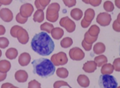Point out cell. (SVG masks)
I'll list each match as a JSON object with an SVG mask.
<instances>
[{
  "instance_id": "1",
  "label": "cell",
  "mask_w": 120,
  "mask_h": 88,
  "mask_svg": "<svg viewBox=\"0 0 120 88\" xmlns=\"http://www.w3.org/2000/svg\"><path fill=\"white\" fill-rule=\"evenodd\" d=\"M31 48L33 51L41 56H49L54 50V43L46 32L36 34L31 40Z\"/></svg>"
},
{
  "instance_id": "2",
  "label": "cell",
  "mask_w": 120,
  "mask_h": 88,
  "mask_svg": "<svg viewBox=\"0 0 120 88\" xmlns=\"http://www.w3.org/2000/svg\"><path fill=\"white\" fill-rule=\"evenodd\" d=\"M33 73L41 77L46 78L52 76L55 72V66L48 59L41 58L32 61Z\"/></svg>"
},
{
  "instance_id": "3",
  "label": "cell",
  "mask_w": 120,
  "mask_h": 88,
  "mask_svg": "<svg viewBox=\"0 0 120 88\" xmlns=\"http://www.w3.org/2000/svg\"><path fill=\"white\" fill-rule=\"evenodd\" d=\"M98 84L101 88H116L118 83L114 77L111 74H102L98 80Z\"/></svg>"
},
{
  "instance_id": "4",
  "label": "cell",
  "mask_w": 120,
  "mask_h": 88,
  "mask_svg": "<svg viewBox=\"0 0 120 88\" xmlns=\"http://www.w3.org/2000/svg\"><path fill=\"white\" fill-rule=\"evenodd\" d=\"M60 10V5L59 3L54 2L49 4L46 10V20L49 22H55L59 18V12Z\"/></svg>"
},
{
  "instance_id": "5",
  "label": "cell",
  "mask_w": 120,
  "mask_h": 88,
  "mask_svg": "<svg viewBox=\"0 0 120 88\" xmlns=\"http://www.w3.org/2000/svg\"><path fill=\"white\" fill-rule=\"evenodd\" d=\"M51 61L53 63V64L55 66H63L67 64L68 62V58L67 56V54L64 52H59L57 54H55L51 56Z\"/></svg>"
},
{
  "instance_id": "6",
  "label": "cell",
  "mask_w": 120,
  "mask_h": 88,
  "mask_svg": "<svg viewBox=\"0 0 120 88\" xmlns=\"http://www.w3.org/2000/svg\"><path fill=\"white\" fill-rule=\"evenodd\" d=\"M96 22L101 26L106 27L111 22V16L108 12H101L97 15Z\"/></svg>"
},
{
  "instance_id": "7",
  "label": "cell",
  "mask_w": 120,
  "mask_h": 88,
  "mask_svg": "<svg viewBox=\"0 0 120 88\" xmlns=\"http://www.w3.org/2000/svg\"><path fill=\"white\" fill-rule=\"evenodd\" d=\"M70 58L73 61H81L85 57V53L81 48L78 47H74L71 48L69 51Z\"/></svg>"
},
{
  "instance_id": "8",
  "label": "cell",
  "mask_w": 120,
  "mask_h": 88,
  "mask_svg": "<svg viewBox=\"0 0 120 88\" xmlns=\"http://www.w3.org/2000/svg\"><path fill=\"white\" fill-rule=\"evenodd\" d=\"M33 11H34V7H33V6L31 4L25 3V4H22L20 7V14L23 17H25V18H28V17H30L32 15Z\"/></svg>"
},
{
  "instance_id": "9",
  "label": "cell",
  "mask_w": 120,
  "mask_h": 88,
  "mask_svg": "<svg viewBox=\"0 0 120 88\" xmlns=\"http://www.w3.org/2000/svg\"><path fill=\"white\" fill-rule=\"evenodd\" d=\"M16 38L18 39V40L21 43L22 45H25L27 44L28 42L29 41V35L28 33L27 32V30L21 28L18 33H17V37Z\"/></svg>"
},
{
  "instance_id": "10",
  "label": "cell",
  "mask_w": 120,
  "mask_h": 88,
  "mask_svg": "<svg viewBox=\"0 0 120 88\" xmlns=\"http://www.w3.org/2000/svg\"><path fill=\"white\" fill-rule=\"evenodd\" d=\"M0 18L5 22H10L13 20V13L8 8H2L0 10Z\"/></svg>"
},
{
  "instance_id": "11",
  "label": "cell",
  "mask_w": 120,
  "mask_h": 88,
  "mask_svg": "<svg viewBox=\"0 0 120 88\" xmlns=\"http://www.w3.org/2000/svg\"><path fill=\"white\" fill-rule=\"evenodd\" d=\"M31 61V56L27 52H24L19 56L18 63L21 66H26L29 64Z\"/></svg>"
},
{
  "instance_id": "12",
  "label": "cell",
  "mask_w": 120,
  "mask_h": 88,
  "mask_svg": "<svg viewBox=\"0 0 120 88\" xmlns=\"http://www.w3.org/2000/svg\"><path fill=\"white\" fill-rule=\"evenodd\" d=\"M97 64L94 61H88L86 63H85L82 66V69L86 73H93L97 69Z\"/></svg>"
},
{
  "instance_id": "13",
  "label": "cell",
  "mask_w": 120,
  "mask_h": 88,
  "mask_svg": "<svg viewBox=\"0 0 120 88\" xmlns=\"http://www.w3.org/2000/svg\"><path fill=\"white\" fill-rule=\"evenodd\" d=\"M15 80L20 83L25 82L28 79V74L25 71V70H18L15 74Z\"/></svg>"
},
{
  "instance_id": "14",
  "label": "cell",
  "mask_w": 120,
  "mask_h": 88,
  "mask_svg": "<svg viewBox=\"0 0 120 88\" xmlns=\"http://www.w3.org/2000/svg\"><path fill=\"white\" fill-rule=\"evenodd\" d=\"M77 82H78V84L84 88H86L89 87L90 85V80L89 78L85 74H80L78 77L77 79Z\"/></svg>"
},
{
  "instance_id": "15",
  "label": "cell",
  "mask_w": 120,
  "mask_h": 88,
  "mask_svg": "<svg viewBox=\"0 0 120 88\" xmlns=\"http://www.w3.org/2000/svg\"><path fill=\"white\" fill-rule=\"evenodd\" d=\"M64 33V30L61 28H54L51 31V37L55 40H59L62 38Z\"/></svg>"
},
{
  "instance_id": "16",
  "label": "cell",
  "mask_w": 120,
  "mask_h": 88,
  "mask_svg": "<svg viewBox=\"0 0 120 88\" xmlns=\"http://www.w3.org/2000/svg\"><path fill=\"white\" fill-rule=\"evenodd\" d=\"M93 50V52L95 54L101 55V54H104L106 51V46L103 43L98 42L94 45Z\"/></svg>"
},
{
  "instance_id": "17",
  "label": "cell",
  "mask_w": 120,
  "mask_h": 88,
  "mask_svg": "<svg viewBox=\"0 0 120 88\" xmlns=\"http://www.w3.org/2000/svg\"><path fill=\"white\" fill-rule=\"evenodd\" d=\"M70 16L72 17V18L74 19L76 21H78L81 20V18L83 16V12L79 8H75L73 10H71L70 12Z\"/></svg>"
},
{
  "instance_id": "18",
  "label": "cell",
  "mask_w": 120,
  "mask_h": 88,
  "mask_svg": "<svg viewBox=\"0 0 120 88\" xmlns=\"http://www.w3.org/2000/svg\"><path fill=\"white\" fill-rule=\"evenodd\" d=\"M11 69V64L7 60H1L0 61V72L7 73Z\"/></svg>"
},
{
  "instance_id": "19",
  "label": "cell",
  "mask_w": 120,
  "mask_h": 88,
  "mask_svg": "<svg viewBox=\"0 0 120 88\" xmlns=\"http://www.w3.org/2000/svg\"><path fill=\"white\" fill-rule=\"evenodd\" d=\"M63 28H64L68 33H73L75 30L76 25H75V22L74 21H72L70 18H68L66 20V22H65V23L64 25V27Z\"/></svg>"
},
{
  "instance_id": "20",
  "label": "cell",
  "mask_w": 120,
  "mask_h": 88,
  "mask_svg": "<svg viewBox=\"0 0 120 88\" xmlns=\"http://www.w3.org/2000/svg\"><path fill=\"white\" fill-rule=\"evenodd\" d=\"M45 18V14L43 10H37L33 15V21L36 22H42L44 20Z\"/></svg>"
},
{
  "instance_id": "21",
  "label": "cell",
  "mask_w": 120,
  "mask_h": 88,
  "mask_svg": "<svg viewBox=\"0 0 120 88\" xmlns=\"http://www.w3.org/2000/svg\"><path fill=\"white\" fill-rule=\"evenodd\" d=\"M5 56L8 59L13 60L15 59L18 56V51L15 48H10L5 52Z\"/></svg>"
},
{
  "instance_id": "22",
  "label": "cell",
  "mask_w": 120,
  "mask_h": 88,
  "mask_svg": "<svg viewBox=\"0 0 120 88\" xmlns=\"http://www.w3.org/2000/svg\"><path fill=\"white\" fill-rule=\"evenodd\" d=\"M114 66L111 64H105L101 66V72L102 74H111L114 72Z\"/></svg>"
},
{
  "instance_id": "23",
  "label": "cell",
  "mask_w": 120,
  "mask_h": 88,
  "mask_svg": "<svg viewBox=\"0 0 120 88\" xmlns=\"http://www.w3.org/2000/svg\"><path fill=\"white\" fill-rule=\"evenodd\" d=\"M94 61H95L96 64H97V66L101 67L103 65H104L105 64L107 63L108 59L106 56L101 54V55H98L96 56L95 59H94Z\"/></svg>"
},
{
  "instance_id": "24",
  "label": "cell",
  "mask_w": 120,
  "mask_h": 88,
  "mask_svg": "<svg viewBox=\"0 0 120 88\" xmlns=\"http://www.w3.org/2000/svg\"><path fill=\"white\" fill-rule=\"evenodd\" d=\"M94 17H95V11H94V10L91 8L86 10L84 14V19L88 22H91L93 20Z\"/></svg>"
},
{
  "instance_id": "25",
  "label": "cell",
  "mask_w": 120,
  "mask_h": 88,
  "mask_svg": "<svg viewBox=\"0 0 120 88\" xmlns=\"http://www.w3.org/2000/svg\"><path fill=\"white\" fill-rule=\"evenodd\" d=\"M56 74L59 77L62 78V79H65L69 76V72H68V70L64 67L58 68L56 72Z\"/></svg>"
},
{
  "instance_id": "26",
  "label": "cell",
  "mask_w": 120,
  "mask_h": 88,
  "mask_svg": "<svg viewBox=\"0 0 120 88\" xmlns=\"http://www.w3.org/2000/svg\"><path fill=\"white\" fill-rule=\"evenodd\" d=\"M54 28L52 23L51 22H44L40 26V29L43 32H46L47 33H51V31Z\"/></svg>"
},
{
  "instance_id": "27",
  "label": "cell",
  "mask_w": 120,
  "mask_h": 88,
  "mask_svg": "<svg viewBox=\"0 0 120 88\" xmlns=\"http://www.w3.org/2000/svg\"><path fill=\"white\" fill-rule=\"evenodd\" d=\"M73 44V40L70 37H66L64 38L61 42H60V45L61 46L64 48H70L72 45Z\"/></svg>"
},
{
  "instance_id": "28",
  "label": "cell",
  "mask_w": 120,
  "mask_h": 88,
  "mask_svg": "<svg viewBox=\"0 0 120 88\" xmlns=\"http://www.w3.org/2000/svg\"><path fill=\"white\" fill-rule=\"evenodd\" d=\"M88 33L93 37H98L100 33V28L96 25H93L88 30Z\"/></svg>"
},
{
  "instance_id": "29",
  "label": "cell",
  "mask_w": 120,
  "mask_h": 88,
  "mask_svg": "<svg viewBox=\"0 0 120 88\" xmlns=\"http://www.w3.org/2000/svg\"><path fill=\"white\" fill-rule=\"evenodd\" d=\"M98 39V37H93L88 33V32H86L84 35V40L89 43V44H93V43H95Z\"/></svg>"
},
{
  "instance_id": "30",
  "label": "cell",
  "mask_w": 120,
  "mask_h": 88,
  "mask_svg": "<svg viewBox=\"0 0 120 88\" xmlns=\"http://www.w3.org/2000/svg\"><path fill=\"white\" fill-rule=\"evenodd\" d=\"M104 9L107 12H111L114 10V4L110 1H106L104 4Z\"/></svg>"
},
{
  "instance_id": "31",
  "label": "cell",
  "mask_w": 120,
  "mask_h": 88,
  "mask_svg": "<svg viewBox=\"0 0 120 88\" xmlns=\"http://www.w3.org/2000/svg\"><path fill=\"white\" fill-rule=\"evenodd\" d=\"M10 44V41L5 37H0V48H6Z\"/></svg>"
},
{
  "instance_id": "32",
  "label": "cell",
  "mask_w": 120,
  "mask_h": 88,
  "mask_svg": "<svg viewBox=\"0 0 120 88\" xmlns=\"http://www.w3.org/2000/svg\"><path fill=\"white\" fill-rule=\"evenodd\" d=\"M63 86H66V87H68L70 88H72V87L70 84H68V83L67 82H64V81L59 80V81H56L54 83V88H60L61 87H63Z\"/></svg>"
},
{
  "instance_id": "33",
  "label": "cell",
  "mask_w": 120,
  "mask_h": 88,
  "mask_svg": "<svg viewBox=\"0 0 120 88\" xmlns=\"http://www.w3.org/2000/svg\"><path fill=\"white\" fill-rule=\"evenodd\" d=\"M28 88H41V84L37 80H33L29 82Z\"/></svg>"
},
{
  "instance_id": "34",
  "label": "cell",
  "mask_w": 120,
  "mask_h": 88,
  "mask_svg": "<svg viewBox=\"0 0 120 88\" xmlns=\"http://www.w3.org/2000/svg\"><path fill=\"white\" fill-rule=\"evenodd\" d=\"M21 28L22 27H20V26H19V25H14L10 30V35L13 38H16L17 37V33H18V30Z\"/></svg>"
},
{
  "instance_id": "35",
  "label": "cell",
  "mask_w": 120,
  "mask_h": 88,
  "mask_svg": "<svg viewBox=\"0 0 120 88\" xmlns=\"http://www.w3.org/2000/svg\"><path fill=\"white\" fill-rule=\"evenodd\" d=\"M16 21L20 24H25V23H26V22L28 21V18L23 17L19 12L16 15Z\"/></svg>"
},
{
  "instance_id": "36",
  "label": "cell",
  "mask_w": 120,
  "mask_h": 88,
  "mask_svg": "<svg viewBox=\"0 0 120 88\" xmlns=\"http://www.w3.org/2000/svg\"><path fill=\"white\" fill-rule=\"evenodd\" d=\"M112 65L116 72H120V58L115 59Z\"/></svg>"
},
{
  "instance_id": "37",
  "label": "cell",
  "mask_w": 120,
  "mask_h": 88,
  "mask_svg": "<svg viewBox=\"0 0 120 88\" xmlns=\"http://www.w3.org/2000/svg\"><path fill=\"white\" fill-rule=\"evenodd\" d=\"M63 2L65 6L68 7H72L76 5L77 1L76 0H63Z\"/></svg>"
},
{
  "instance_id": "38",
  "label": "cell",
  "mask_w": 120,
  "mask_h": 88,
  "mask_svg": "<svg viewBox=\"0 0 120 88\" xmlns=\"http://www.w3.org/2000/svg\"><path fill=\"white\" fill-rule=\"evenodd\" d=\"M82 46L86 51H90L92 48V44H89L83 40L82 41Z\"/></svg>"
},
{
  "instance_id": "39",
  "label": "cell",
  "mask_w": 120,
  "mask_h": 88,
  "mask_svg": "<svg viewBox=\"0 0 120 88\" xmlns=\"http://www.w3.org/2000/svg\"><path fill=\"white\" fill-rule=\"evenodd\" d=\"M113 30L117 33H120V24L118 22V21L116 20H115L113 22V25H112Z\"/></svg>"
},
{
  "instance_id": "40",
  "label": "cell",
  "mask_w": 120,
  "mask_h": 88,
  "mask_svg": "<svg viewBox=\"0 0 120 88\" xmlns=\"http://www.w3.org/2000/svg\"><path fill=\"white\" fill-rule=\"evenodd\" d=\"M102 0H89V4L93 7H98L101 4Z\"/></svg>"
},
{
  "instance_id": "41",
  "label": "cell",
  "mask_w": 120,
  "mask_h": 88,
  "mask_svg": "<svg viewBox=\"0 0 120 88\" xmlns=\"http://www.w3.org/2000/svg\"><path fill=\"white\" fill-rule=\"evenodd\" d=\"M90 23L91 22H88V21H86L85 20L84 18L81 20V27L82 28H88L89 26L90 25Z\"/></svg>"
},
{
  "instance_id": "42",
  "label": "cell",
  "mask_w": 120,
  "mask_h": 88,
  "mask_svg": "<svg viewBox=\"0 0 120 88\" xmlns=\"http://www.w3.org/2000/svg\"><path fill=\"white\" fill-rule=\"evenodd\" d=\"M34 4H35V7H36L37 10H43V11L45 10V7H44L41 4V3L39 2V0H35V2H34Z\"/></svg>"
},
{
  "instance_id": "43",
  "label": "cell",
  "mask_w": 120,
  "mask_h": 88,
  "mask_svg": "<svg viewBox=\"0 0 120 88\" xmlns=\"http://www.w3.org/2000/svg\"><path fill=\"white\" fill-rule=\"evenodd\" d=\"M51 0H39V2L41 3V4L44 7H46L48 5H49Z\"/></svg>"
},
{
  "instance_id": "44",
  "label": "cell",
  "mask_w": 120,
  "mask_h": 88,
  "mask_svg": "<svg viewBox=\"0 0 120 88\" xmlns=\"http://www.w3.org/2000/svg\"><path fill=\"white\" fill-rule=\"evenodd\" d=\"M68 18H69V17L66 16V17H62V18L61 20H60V21H59V25H60V26H61V27H64V25L66 20H67Z\"/></svg>"
},
{
  "instance_id": "45",
  "label": "cell",
  "mask_w": 120,
  "mask_h": 88,
  "mask_svg": "<svg viewBox=\"0 0 120 88\" xmlns=\"http://www.w3.org/2000/svg\"><path fill=\"white\" fill-rule=\"evenodd\" d=\"M12 0H0V3L2 4V5H9L12 3Z\"/></svg>"
},
{
  "instance_id": "46",
  "label": "cell",
  "mask_w": 120,
  "mask_h": 88,
  "mask_svg": "<svg viewBox=\"0 0 120 88\" xmlns=\"http://www.w3.org/2000/svg\"><path fill=\"white\" fill-rule=\"evenodd\" d=\"M6 33V29L2 25H0V36H3Z\"/></svg>"
},
{
  "instance_id": "47",
  "label": "cell",
  "mask_w": 120,
  "mask_h": 88,
  "mask_svg": "<svg viewBox=\"0 0 120 88\" xmlns=\"http://www.w3.org/2000/svg\"><path fill=\"white\" fill-rule=\"evenodd\" d=\"M7 73H2L0 72V82H2L4 81L5 79L7 78Z\"/></svg>"
},
{
  "instance_id": "48",
  "label": "cell",
  "mask_w": 120,
  "mask_h": 88,
  "mask_svg": "<svg viewBox=\"0 0 120 88\" xmlns=\"http://www.w3.org/2000/svg\"><path fill=\"white\" fill-rule=\"evenodd\" d=\"M12 86H13V84H12L11 83L6 82V83H4V84H2L1 88H10Z\"/></svg>"
},
{
  "instance_id": "49",
  "label": "cell",
  "mask_w": 120,
  "mask_h": 88,
  "mask_svg": "<svg viewBox=\"0 0 120 88\" xmlns=\"http://www.w3.org/2000/svg\"><path fill=\"white\" fill-rule=\"evenodd\" d=\"M114 4L116 5V7L119 9H120V0H115Z\"/></svg>"
},
{
  "instance_id": "50",
  "label": "cell",
  "mask_w": 120,
  "mask_h": 88,
  "mask_svg": "<svg viewBox=\"0 0 120 88\" xmlns=\"http://www.w3.org/2000/svg\"><path fill=\"white\" fill-rule=\"evenodd\" d=\"M116 20L118 21V22L120 24V13L117 15V17H116Z\"/></svg>"
},
{
  "instance_id": "51",
  "label": "cell",
  "mask_w": 120,
  "mask_h": 88,
  "mask_svg": "<svg viewBox=\"0 0 120 88\" xmlns=\"http://www.w3.org/2000/svg\"><path fill=\"white\" fill-rule=\"evenodd\" d=\"M82 1L86 4H89V0H82Z\"/></svg>"
},
{
  "instance_id": "52",
  "label": "cell",
  "mask_w": 120,
  "mask_h": 88,
  "mask_svg": "<svg viewBox=\"0 0 120 88\" xmlns=\"http://www.w3.org/2000/svg\"><path fill=\"white\" fill-rule=\"evenodd\" d=\"M10 88H19V87H16V86H14V85H13V86H12Z\"/></svg>"
},
{
  "instance_id": "53",
  "label": "cell",
  "mask_w": 120,
  "mask_h": 88,
  "mask_svg": "<svg viewBox=\"0 0 120 88\" xmlns=\"http://www.w3.org/2000/svg\"><path fill=\"white\" fill-rule=\"evenodd\" d=\"M2 50H0V57L2 56Z\"/></svg>"
},
{
  "instance_id": "54",
  "label": "cell",
  "mask_w": 120,
  "mask_h": 88,
  "mask_svg": "<svg viewBox=\"0 0 120 88\" xmlns=\"http://www.w3.org/2000/svg\"><path fill=\"white\" fill-rule=\"evenodd\" d=\"M119 55H120V46H119Z\"/></svg>"
},
{
  "instance_id": "55",
  "label": "cell",
  "mask_w": 120,
  "mask_h": 88,
  "mask_svg": "<svg viewBox=\"0 0 120 88\" xmlns=\"http://www.w3.org/2000/svg\"><path fill=\"white\" fill-rule=\"evenodd\" d=\"M116 88H120V86H119V87H117Z\"/></svg>"
},
{
  "instance_id": "56",
  "label": "cell",
  "mask_w": 120,
  "mask_h": 88,
  "mask_svg": "<svg viewBox=\"0 0 120 88\" xmlns=\"http://www.w3.org/2000/svg\"><path fill=\"white\" fill-rule=\"evenodd\" d=\"M1 6H2V4H1V3H0V7H1Z\"/></svg>"
},
{
  "instance_id": "57",
  "label": "cell",
  "mask_w": 120,
  "mask_h": 88,
  "mask_svg": "<svg viewBox=\"0 0 120 88\" xmlns=\"http://www.w3.org/2000/svg\"><path fill=\"white\" fill-rule=\"evenodd\" d=\"M62 1H63V0H62Z\"/></svg>"
}]
</instances>
